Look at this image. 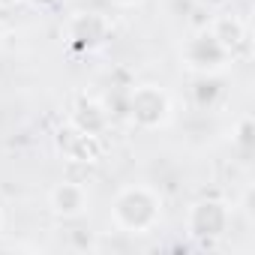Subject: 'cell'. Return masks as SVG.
Listing matches in <instances>:
<instances>
[{"mask_svg":"<svg viewBox=\"0 0 255 255\" xmlns=\"http://www.w3.org/2000/svg\"><path fill=\"white\" fill-rule=\"evenodd\" d=\"M27 3H30L33 9H39V12H45V9H51V6H57V0H27Z\"/></svg>","mask_w":255,"mask_h":255,"instance_id":"obj_13","label":"cell"},{"mask_svg":"<svg viewBox=\"0 0 255 255\" xmlns=\"http://www.w3.org/2000/svg\"><path fill=\"white\" fill-rule=\"evenodd\" d=\"M225 51H237L243 42H246V24L237 18V15H216V18H210V24L204 27Z\"/></svg>","mask_w":255,"mask_h":255,"instance_id":"obj_9","label":"cell"},{"mask_svg":"<svg viewBox=\"0 0 255 255\" xmlns=\"http://www.w3.org/2000/svg\"><path fill=\"white\" fill-rule=\"evenodd\" d=\"M69 243H72V249H78V252H96L99 249V243H96V237L90 234V231H69Z\"/></svg>","mask_w":255,"mask_h":255,"instance_id":"obj_12","label":"cell"},{"mask_svg":"<svg viewBox=\"0 0 255 255\" xmlns=\"http://www.w3.org/2000/svg\"><path fill=\"white\" fill-rule=\"evenodd\" d=\"M162 219V195L147 183L117 189L111 201V222L123 234H150Z\"/></svg>","mask_w":255,"mask_h":255,"instance_id":"obj_1","label":"cell"},{"mask_svg":"<svg viewBox=\"0 0 255 255\" xmlns=\"http://www.w3.org/2000/svg\"><path fill=\"white\" fill-rule=\"evenodd\" d=\"M252 135H255V123H252L249 114H243L237 120V126H234V132H231V141H234V147L240 153H249L252 150Z\"/></svg>","mask_w":255,"mask_h":255,"instance_id":"obj_11","label":"cell"},{"mask_svg":"<svg viewBox=\"0 0 255 255\" xmlns=\"http://www.w3.org/2000/svg\"><path fill=\"white\" fill-rule=\"evenodd\" d=\"M57 147H60L63 159H69L75 165H93L105 156V135H87L66 123L57 135Z\"/></svg>","mask_w":255,"mask_h":255,"instance_id":"obj_6","label":"cell"},{"mask_svg":"<svg viewBox=\"0 0 255 255\" xmlns=\"http://www.w3.org/2000/svg\"><path fill=\"white\" fill-rule=\"evenodd\" d=\"M0 228H3V213H0Z\"/></svg>","mask_w":255,"mask_h":255,"instance_id":"obj_16","label":"cell"},{"mask_svg":"<svg viewBox=\"0 0 255 255\" xmlns=\"http://www.w3.org/2000/svg\"><path fill=\"white\" fill-rule=\"evenodd\" d=\"M114 6H120V9H135V6H141L144 0H111Z\"/></svg>","mask_w":255,"mask_h":255,"instance_id":"obj_14","label":"cell"},{"mask_svg":"<svg viewBox=\"0 0 255 255\" xmlns=\"http://www.w3.org/2000/svg\"><path fill=\"white\" fill-rule=\"evenodd\" d=\"M228 228H231V207L219 198H201L186 213V234L192 240H201L204 246L225 237Z\"/></svg>","mask_w":255,"mask_h":255,"instance_id":"obj_3","label":"cell"},{"mask_svg":"<svg viewBox=\"0 0 255 255\" xmlns=\"http://www.w3.org/2000/svg\"><path fill=\"white\" fill-rule=\"evenodd\" d=\"M69 126H75L78 132H87V135H105L111 126V114L99 99L78 96L72 105V114H69Z\"/></svg>","mask_w":255,"mask_h":255,"instance_id":"obj_8","label":"cell"},{"mask_svg":"<svg viewBox=\"0 0 255 255\" xmlns=\"http://www.w3.org/2000/svg\"><path fill=\"white\" fill-rule=\"evenodd\" d=\"M15 3H21V0H0V6H15Z\"/></svg>","mask_w":255,"mask_h":255,"instance_id":"obj_15","label":"cell"},{"mask_svg":"<svg viewBox=\"0 0 255 255\" xmlns=\"http://www.w3.org/2000/svg\"><path fill=\"white\" fill-rule=\"evenodd\" d=\"M126 111H129V120L138 129L153 132V129H162V126L171 123L174 99L159 84H135L129 90V99H126Z\"/></svg>","mask_w":255,"mask_h":255,"instance_id":"obj_2","label":"cell"},{"mask_svg":"<svg viewBox=\"0 0 255 255\" xmlns=\"http://www.w3.org/2000/svg\"><path fill=\"white\" fill-rule=\"evenodd\" d=\"M225 96V87L219 81V75H198L192 84V102L201 111H213Z\"/></svg>","mask_w":255,"mask_h":255,"instance_id":"obj_10","label":"cell"},{"mask_svg":"<svg viewBox=\"0 0 255 255\" xmlns=\"http://www.w3.org/2000/svg\"><path fill=\"white\" fill-rule=\"evenodd\" d=\"M111 39V21L102 12H75L66 21V42L78 51H96Z\"/></svg>","mask_w":255,"mask_h":255,"instance_id":"obj_5","label":"cell"},{"mask_svg":"<svg viewBox=\"0 0 255 255\" xmlns=\"http://www.w3.org/2000/svg\"><path fill=\"white\" fill-rule=\"evenodd\" d=\"M90 207V192L84 183L75 180H60L51 192H48V210L57 219H81Z\"/></svg>","mask_w":255,"mask_h":255,"instance_id":"obj_7","label":"cell"},{"mask_svg":"<svg viewBox=\"0 0 255 255\" xmlns=\"http://www.w3.org/2000/svg\"><path fill=\"white\" fill-rule=\"evenodd\" d=\"M180 60L192 75H219L231 63V51H225L207 30H198L192 39H186Z\"/></svg>","mask_w":255,"mask_h":255,"instance_id":"obj_4","label":"cell"}]
</instances>
